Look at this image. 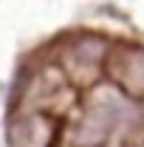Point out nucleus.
Returning <instances> with one entry per match:
<instances>
[]
</instances>
